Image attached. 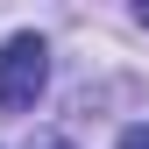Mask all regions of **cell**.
I'll use <instances>...</instances> for the list:
<instances>
[{
  "label": "cell",
  "instance_id": "cell-1",
  "mask_svg": "<svg viewBox=\"0 0 149 149\" xmlns=\"http://www.w3.org/2000/svg\"><path fill=\"white\" fill-rule=\"evenodd\" d=\"M50 85V43L43 36H7L0 43V114H29Z\"/></svg>",
  "mask_w": 149,
  "mask_h": 149
},
{
  "label": "cell",
  "instance_id": "cell-2",
  "mask_svg": "<svg viewBox=\"0 0 149 149\" xmlns=\"http://www.w3.org/2000/svg\"><path fill=\"white\" fill-rule=\"evenodd\" d=\"M121 149H149V121H135V128H121Z\"/></svg>",
  "mask_w": 149,
  "mask_h": 149
},
{
  "label": "cell",
  "instance_id": "cell-3",
  "mask_svg": "<svg viewBox=\"0 0 149 149\" xmlns=\"http://www.w3.org/2000/svg\"><path fill=\"white\" fill-rule=\"evenodd\" d=\"M135 22H142V29H149V0H142V7H135Z\"/></svg>",
  "mask_w": 149,
  "mask_h": 149
},
{
  "label": "cell",
  "instance_id": "cell-4",
  "mask_svg": "<svg viewBox=\"0 0 149 149\" xmlns=\"http://www.w3.org/2000/svg\"><path fill=\"white\" fill-rule=\"evenodd\" d=\"M43 149H71V142H43Z\"/></svg>",
  "mask_w": 149,
  "mask_h": 149
}]
</instances>
